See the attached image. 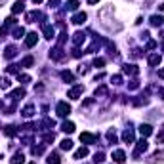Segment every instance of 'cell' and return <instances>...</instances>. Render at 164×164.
<instances>
[{
	"label": "cell",
	"mask_w": 164,
	"mask_h": 164,
	"mask_svg": "<svg viewBox=\"0 0 164 164\" xmlns=\"http://www.w3.org/2000/svg\"><path fill=\"white\" fill-rule=\"evenodd\" d=\"M32 63H35V59H32V57L29 56V57H25V59H23V67H31Z\"/></svg>",
	"instance_id": "8d00e7d4"
},
{
	"label": "cell",
	"mask_w": 164,
	"mask_h": 164,
	"mask_svg": "<svg viewBox=\"0 0 164 164\" xmlns=\"http://www.w3.org/2000/svg\"><path fill=\"white\" fill-rule=\"evenodd\" d=\"M84 157H88V147H80L74 153V158H84Z\"/></svg>",
	"instance_id": "ffe728a7"
},
{
	"label": "cell",
	"mask_w": 164,
	"mask_h": 164,
	"mask_svg": "<svg viewBox=\"0 0 164 164\" xmlns=\"http://www.w3.org/2000/svg\"><path fill=\"white\" fill-rule=\"evenodd\" d=\"M59 147H61L63 151H71V149H73V141H71V139H63Z\"/></svg>",
	"instance_id": "d4e9b609"
},
{
	"label": "cell",
	"mask_w": 164,
	"mask_h": 164,
	"mask_svg": "<svg viewBox=\"0 0 164 164\" xmlns=\"http://www.w3.org/2000/svg\"><path fill=\"white\" fill-rule=\"evenodd\" d=\"M48 2H50L52 8H57V6H59V0H48Z\"/></svg>",
	"instance_id": "7bdbcfd3"
},
{
	"label": "cell",
	"mask_w": 164,
	"mask_h": 164,
	"mask_svg": "<svg viewBox=\"0 0 164 164\" xmlns=\"http://www.w3.org/2000/svg\"><path fill=\"white\" fill-rule=\"evenodd\" d=\"M15 56H17V48H15V46H8L6 52H4V57H6V59H14Z\"/></svg>",
	"instance_id": "ba28073f"
},
{
	"label": "cell",
	"mask_w": 164,
	"mask_h": 164,
	"mask_svg": "<svg viewBox=\"0 0 164 164\" xmlns=\"http://www.w3.org/2000/svg\"><path fill=\"white\" fill-rule=\"evenodd\" d=\"M155 160H164V151H160V153H157L155 157H153Z\"/></svg>",
	"instance_id": "ab89813d"
},
{
	"label": "cell",
	"mask_w": 164,
	"mask_h": 164,
	"mask_svg": "<svg viewBox=\"0 0 164 164\" xmlns=\"http://www.w3.org/2000/svg\"><path fill=\"white\" fill-rule=\"evenodd\" d=\"M82 92H84V86L82 84H76L74 88H71L67 92V97H71V99H78V97L82 95Z\"/></svg>",
	"instance_id": "7a4b0ae2"
},
{
	"label": "cell",
	"mask_w": 164,
	"mask_h": 164,
	"mask_svg": "<svg viewBox=\"0 0 164 164\" xmlns=\"http://www.w3.org/2000/svg\"><path fill=\"white\" fill-rule=\"evenodd\" d=\"M82 53H84V52H80V50H74V52H73V56H74V57H80Z\"/></svg>",
	"instance_id": "f6af8a7d"
},
{
	"label": "cell",
	"mask_w": 164,
	"mask_h": 164,
	"mask_svg": "<svg viewBox=\"0 0 164 164\" xmlns=\"http://www.w3.org/2000/svg\"><path fill=\"white\" fill-rule=\"evenodd\" d=\"M155 48H157V42H155V40L147 42V50H155Z\"/></svg>",
	"instance_id": "60d3db41"
},
{
	"label": "cell",
	"mask_w": 164,
	"mask_h": 164,
	"mask_svg": "<svg viewBox=\"0 0 164 164\" xmlns=\"http://www.w3.org/2000/svg\"><path fill=\"white\" fill-rule=\"evenodd\" d=\"M107 139L111 141V143H116V134L113 132V130H109V132H107Z\"/></svg>",
	"instance_id": "f546056e"
},
{
	"label": "cell",
	"mask_w": 164,
	"mask_h": 164,
	"mask_svg": "<svg viewBox=\"0 0 164 164\" xmlns=\"http://www.w3.org/2000/svg\"><path fill=\"white\" fill-rule=\"evenodd\" d=\"M25 36V29L23 27H15L14 29V38H23Z\"/></svg>",
	"instance_id": "cb8c5ba5"
},
{
	"label": "cell",
	"mask_w": 164,
	"mask_h": 164,
	"mask_svg": "<svg viewBox=\"0 0 164 164\" xmlns=\"http://www.w3.org/2000/svg\"><path fill=\"white\" fill-rule=\"evenodd\" d=\"M95 139H97V136H94V134H88V132L80 134V141H82V143H94Z\"/></svg>",
	"instance_id": "8992f818"
},
{
	"label": "cell",
	"mask_w": 164,
	"mask_h": 164,
	"mask_svg": "<svg viewBox=\"0 0 164 164\" xmlns=\"http://www.w3.org/2000/svg\"><path fill=\"white\" fill-rule=\"evenodd\" d=\"M160 61H162V57L158 56V53H153V56L149 57V65H151V67H158Z\"/></svg>",
	"instance_id": "5bb4252c"
},
{
	"label": "cell",
	"mask_w": 164,
	"mask_h": 164,
	"mask_svg": "<svg viewBox=\"0 0 164 164\" xmlns=\"http://www.w3.org/2000/svg\"><path fill=\"white\" fill-rule=\"evenodd\" d=\"M111 80H113V84H115V86H118V84H122V76H120V74H115Z\"/></svg>",
	"instance_id": "d590c367"
},
{
	"label": "cell",
	"mask_w": 164,
	"mask_h": 164,
	"mask_svg": "<svg viewBox=\"0 0 164 164\" xmlns=\"http://www.w3.org/2000/svg\"><path fill=\"white\" fill-rule=\"evenodd\" d=\"M67 8H69V10H76V8H78V0H69V2H67Z\"/></svg>",
	"instance_id": "1f68e13d"
},
{
	"label": "cell",
	"mask_w": 164,
	"mask_h": 164,
	"mask_svg": "<svg viewBox=\"0 0 164 164\" xmlns=\"http://www.w3.org/2000/svg\"><path fill=\"white\" fill-rule=\"evenodd\" d=\"M36 42H38V36H36V32H29V35L25 36V46H27V48H32V46H36Z\"/></svg>",
	"instance_id": "277c9868"
},
{
	"label": "cell",
	"mask_w": 164,
	"mask_h": 164,
	"mask_svg": "<svg viewBox=\"0 0 164 164\" xmlns=\"http://www.w3.org/2000/svg\"><path fill=\"white\" fill-rule=\"evenodd\" d=\"M122 73H124V74H137L139 69L136 67V65H124V67H122Z\"/></svg>",
	"instance_id": "4fadbf2b"
},
{
	"label": "cell",
	"mask_w": 164,
	"mask_h": 164,
	"mask_svg": "<svg viewBox=\"0 0 164 164\" xmlns=\"http://www.w3.org/2000/svg\"><path fill=\"white\" fill-rule=\"evenodd\" d=\"M84 21H86V14H84V12H78V14L73 17V23H74V25H82Z\"/></svg>",
	"instance_id": "9a60e30c"
},
{
	"label": "cell",
	"mask_w": 164,
	"mask_h": 164,
	"mask_svg": "<svg viewBox=\"0 0 164 164\" xmlns=\"http://www.w3.org/2000/svg\"><path fill=\"white\" fill-rule=\"evenodd\" d=\"M99 0H88V4H97Z\"/></svg>",
	"instance_id": "c3c4849f"
},
{
	"label": "cell",
	"mask_w": 164,
	"mask_h": 164,
	"mask_svg": "<svg viewBox=\"0 0 164 164\" xmlns=\"http://www.w3.org/2000/svg\"><path fill=\"white\" fill-rule=\"evenodd\" d=\"M53 137H56L53 134H46L44 136V141H46V143H50V141H53Z\"/></svg>",
	"instance_id": "b9f144b4"
},
{
	"label": "cell",
	"mask_w": 164,
	"mask_h": 164,
	"mask_svg": "<svg viewBox=\"0 0 164 164\" xmlns=\"http://www.w3.org/2000/svg\"><path fill=\"white\" fill-rule=\"evenodd\" d=\"M50 57H52V59H56V61H59V59H63V57H65V53H63V50H61V46H57V48H53V50L50 52Z\"/></svg>",
	"instance_id": "5b68a950"
},
{
	"label": "cell",
	"mask_w": 164,
	"mask_h": 164,
	"mask_svg": "<svg viewBox=\"0 0 164 164\" xmlns=\"http://www.w3.org/2000/svg\"><path fill=\"white\" fill-rule=\"evenodd\" d=\"M4 134L8 137H14V136H17V130H15V126H6L4 128Z\"/></svg>",
	"instance_id": "7402d4cb"
},
{
	"label": "cell",
	"mask_w": 164,
	"mask_h": 164,
	"mask_svg": "<svg viewBox=\"0 0 164 164\" xmlns=\"http://www.w3.org/2000/svg\"><path fill=\"white\" fill-rule=\"evenodd\" d=\"M25 95V90L23 88H17V90H14L12 94H10V97H12V99H19V97H23Z\"/></svg>",
	"instance_id": "d6986e66"
},
{
	"label": "cell",
	"mask_w": 164,
	"mask_h": 164,
	"mask_svg": "<svg viewBox=\"0 0 164 164\" xmlns=\"http://www.w3.org/2000/svg\"><path fill=\"white\" fill-rule=\"evenodd\" d=\"M149 21H151V25H153V27H160L164 19H162V15H151Z\"/></svg>",
	"instance_id": "e0dca14e"
},
{
	"label": "cell",
	"mask_w": 164,
	"mask_h": 164,
	"mask_svg": "<svg viewBox=\"0 0 164 164\" xmlns=\"http://www.w3.org/2000/svg\"><path fill=\"white\" fill-rule=\"evenodd\" d=\"M21 12H23V2L19 0V2H15L12 6V14H21Z\"/></svg>",
	"instance_id": "603a6c76"
},
{
	"label": "cell",
	"mask_w": 164,
	"mask_h": 164,
	"mask_svg": "<svg viewBox=\"0 0 164 164\" xmlns=\"http://www.w3.org/2000/svg\"><path fill=\"white\" fill-rule=\"evenodd\" d=\"M10 86H12V82H10V78L8 76H2V78H0V88H10Z\"/></svg>",
	"instance_id": "4316f807"
},
{
	"label": "cell",
	"mask_w": 164,
	"mask_h": 164,
	"mask_svg": "<svg viewBox=\"0 0 164 164\" xmlns=\"http://www.w3.org/2000/svg\"><path fill=\"white\" fill-rule=\"evenodd\" d=\"M84 40H86V35H84V32H74V36H73V42H74V44L76 46H80V44H84Z\"/></svg>",
	"instance_id": "30bf717a"
},
{
	"label": "cell",
	"mask_w": 164,
	"mask_h": 164,
	"mask_svg": "<svg viewBox=\"0 0 164 164\" xmlns=\"http://www.w3.org/2000/svg\"><path fill=\"white\" fill-rule=\"evenodd\" d=\"M74 128H76V126H74L73 122H69V120H65V122L61 124V130H63L65 134H73V132H74Z\"/></svg>",
	"instance_id": "8fae6325"
},
{
	"label": "cell",
	"mask_w": 164,
	"mask_h": 164,
	"mask_svg": "<svg viewBox=\"0 0 164 164\" xmlns=\"http://www.w3.org/2000/svg\"><path fill=\"white\" fill-rule=\"evenodd\" d=\"M21 115H23L25 118H29V116H32V115H35V107H32V105H27V107L23 109V111H21Z\"/></svg>",
	"instance_id": "ac0fdd59"
},
{
	"label": "cell",
	"mask_w": 164,
	"mask_h": 164,
	"mask_svg": "<svg viewBox=\"0 0 164 164\" xmlns=\"http://www.w3.org/2000/svg\"><path fill=\"white\" fill-rule=\"evenodd\" d=\"M8 73H17V65H10V67H8Z\"/></svg>",
	"instance_id": "ee69618b"
},
{
	"label": "cell",
	"mask_w": 164,
	"mask_h": 164,
	"mask_svg": "<svg viewBox=\"0 0 164 164\" xmlns=\"http://www.w3.org/2000/svg\"><path fill=\"white\" fill-rule=\"evenodd\" d=\"M31 153H32L35 157H36V155H42V153H44V147H32Z\"/></svg>",
	"instance_id": "836d02e7"
},
{
	"label": "cell",
	"mask_w": 164,
	"mask_h": 164,
	"mask_svg": "<svg viewBox=\"0 0 164 164\" xmlns=\"http://www.w3.org/2000/svg\"><path fill=\"white\" fill-rule=\"evenodd\" d=\"M124 158H126V155H124V151H120V149H116L115 153H113V160L115 162H124Z\"/></svg>",
	"instance_id": "7c38bea8"
},
{
	"label": "cell",
	"mask_w": 164,
	"mask_h": 164,
	"mask_svg": "<svg viewBox=\"0 0 164 164\" xmlns=\"http://www.w3.org/2000/svg\"><path fill=\"white\" fill-rule=\"evenodd\" d=\"M59 162H61V158H59V155H56V153L48 157V164H59Z\"/></svg>",
	"instance_id": "83f0119b"
},
{
	"label": "cell",
	"mask_w": 164,
	"mask_h": 164,
	"mask_svg": "<svg viewBox=\"0 0 164 164\" xmlns=\"http://www.w3.org/2000/svg\"><path fill=\"white\" fill-rule=\"evenodd\" d=\"M107 92H109V90L105 88V86H101V88H97V90H95V97H99V95H105Z\"/></svg>",
	"instance_id": "d6a6232c"
},
{
	"label": "cell",
	"mask_w": 164,
	"mask_h": 164,
	"mask_svg": "<svg viewBox=\"0 0 164 164\" xmlns=\"http://www.w3.org/2000/svg\"><path fill=\"white\" fill-rule=\"evenodd\" d=\"M139 134L143 136V137L151 136V134H153V126H151V124H141V126H139Z\"/></svg>",
	"instance_id": "9c48e42d"
},
{
	"label": "cell",
	"mask_w": 164,
	"mask_h": 164,
	"mask_svg": "<svg viewBox=\"0 0 164 164\" xmlns=\"http://www.w3.org/2000/svg\"><path fill=\"white\" fill-rule=\"evenodd\" d=\"M32 2H35V4H40V2H42V0H32Z\"/></svg>",
	"instance_id": "681fc988"
},
{
	"label": "cell",
	"mask_w": 164,
	"mask_h": 164,
	"mask_svg": "<svg viewBox=\"0 0 164 164\" xmlns=\"http://www.w3.org/2000/svg\"><path fill=\"white\" fill-rule=\"evenodd\" d=\"M42 32H44V36H46L48 40H52L53 35H56V32H53V27H52V25H46V23L42 25Z\"/></svg>",
	"instance_id": "52a82bcc"
},
{
	"label": "cell",
	"mask_w": 164,
	"mask_h": 164,
	"mask_svg": "<svg viewBox=\"0 0 164 164\" xmlns=\"http://www.w3.org/2000/svg\"><path fill=\"white\" fill-rule=\"evenodd\" d=\"M158 76H160V78H164V69H160V71H158Z\"/></svg>",
	"instance_id": "bcb514c9"
},
{
	"label": "cell",
	"mask_w": 164,
	"mask_h": 164,
	"mask_svg": "<svg viewBox=\"0 0 164 164\" xmlns=\"http://www.w3.org/2000/svg\"><path fill=\"white\" fill-rule=\"evenodd\" d=\"M103 65H105V59L103 57H95L94 59V67H103Z\"/></svg>",
	"instance_id": "4dcf8cb0"
},
{
	"label": "cell",
	"mask_w": 164,
	"mask_h": 164,
	"mask_svg": "<svg viewBox=\"0 0 164 164\" xmlns=\"http://www.w3.org/2000/svg\"><path fill=\"white\" fill-rule=\"evenodd\" d=\"M69 113H71V105L65 103V101H59L57 103V116L65 118V116H69Z\"/></svg>",
	"instance_id": "6da1fadb"
},
{
	"label": "cell",
	"mask_w": 164,
	"mask_h": 164,
	"mask_svg": "<svg viewBox=\"0 0 164 164\" xmlns=\"http://www.w3.org/2000/svg\"><path fill=\"white\" fill-rule=\"evenodd\" d=\"M25 162V157L21 155V153H15V155L10 158V164H23Z\"/></svg>",
	"instance_id": "2e32d148"
},
{
	"label": "cell",
	"mask_w": 164,
	"mask_h": 164,
	"mask_svg": "<svg viewBox=\"0 0 164 164\" xmlns=\"http://www.w3.org/2000/svg\"><path fill=\"white\" fill-rule=\"evenodd\" d=\"M122 139L126 141V143H132V141H134V132H132V130H126V132L122 134Z\"/></svg>",
	"instance_id": "44dd1931"
},
{
	"label": "cell",
	"mask_w": 164,
	"mask_h": 164,
	"mask_svg": "<svg viewBox=\"0 0 164 164\" xmlns=\"http://www.w3.org/2000/svg\"><path fill=\"white\" fill-rule=\"evenodd\" d=\"M158 94L162 95V99H164V88H158Z\"/></svg>",
	"instance_id": "7dc6e473"
},
{
	"label": "cell",
	"mask_w": 164,
	"mask_h": 164,
	"mask_svg": "<svg viewBox=\"0 0 164 164\" xmlns=\"http://www.w3.org/2000/svg\"><path fill=\"white\" fill-rule=\"evenodd\" d=\"M157 141H158V143H164V126H162V130H160V134L157 136Z\"/></svg>",
	"instance_id": "74e56055"
},
{
	"label": "cell",
	"mask_w": 164,
	"mask_h": 164,
	"mask_svg": "<svg viewBox=\"0 0 164 164\" xmlns=\"http://www.w3.org/2000/svg\"><path fill=\"white\" fill-rule=\"evenodd\" d=\"M61 78H63L65 82H73L74 76H73V73H69V71H63V73H61Z\"/></svg>",
	"instance_id": "484cf974"
},
{
	"label": "cell",
	"mask_w": 164,
	"mask_h": 164,
	"mask_svg": "<svg viewBox=\"0 0 164 164\" xmlns=\"http://www.w3.org/2000/svg\"><path fill=\"white\" fill-rule=\"evenodd\" d=\"M147 147H149L147 139H145V137H143V139H139V141H137V145H136V151H134V157H139L141 153H145Z\"/></svg>",
	"instance_id": "3957f363"
},
{
	"label": "cell",
	"mask_w": 164,
	"mask_h": 164,
	"mask_svg": "<svg viewBox=\"0 0 164 164\" xmlns=\"http://www.w3.org/2000/svg\"><path fill=\"white\" fill-rule=\"evenodd\" d=\"M137 86H139V84H137V80H132V82L128 84V88H130V90H137Z\"/></svg>",
	"instance_id": "f35d334b"
},
{
	"label": "cell",
	"mask_w": 164,
	"mask_h": 164,
	"mask_svg": "<svg viewBox=\"0 0 164 164\" xmlns=\"http://www.w3.org/2000/svg\"><path fill=\"white\" fill-rule=\"evenodd\" d=\"M103 160H105L103 151H99V153H95V155H94V162H95V164H99V162H103Z\"/></svg>",
	"instance_id": "f1b7e54d"
},
{
	"label": "cell",
	"mask_w": 164,
	"mask_h": 164,
	"mask_svg": "<svg viewBox=\"0 0 164 164\" xmlns=\"http://www.w3.org/2000/svg\"><path fill=\"white\" fill-rule=\"evenodd\" d=\"M17 78H19V82H31V76H29V74H21V73H19Z\"/></svg>",
	"instance_id": "e575fe53"
}]
</instances>
